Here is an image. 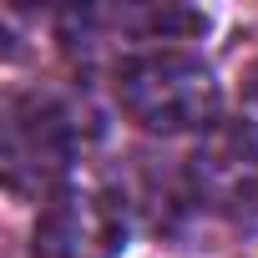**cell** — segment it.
Returning <instances> with one entry per match:
<instances>
[{"label": "cell", "mask_w": 258, "mask_h": 258, "mask_svg": "<svg viewBox=\"0 0 258 258\" xmlns=\"http://www.w3.org/2000/svg\"><path fill=\"white\" fill-rule=\"evenodd\" d=\"M86 137L91 126L76 101L56 91H16L6 101V121H0V167H6L11 198L51 192L71 172Z\"/></svg>", "instance_id": "6da1fadb"}, {"label": "cell", "mask_w": 258, "mask_h": 258, "mask_svg": "<svg viewBox=\"0 0 258 258\" xmlns=\"http://www.w3.org/2000/svg\"><path fill=\"white\" fill-rule=\"evenodd\" d=\"M116 101L137 126L162 132V137L213 132L223 111L218 76L187 51H152V56L116 66Z\"/></svg>", "instance_id": "7a4b0ae2"}, {"label": "cell", "mask_w": 258, "mask_h": 258, "mask_svg": "<svg viewBox=\"0 0 258 258\" xmlns=\"http://www.w3.org/2000/svg\"><path fill=\"white\" fill-rule=\"evenodd\" d=\"M198 31H208V16L182 11V6H71L61 11V46L76 61L121 56L126 66L137 56L167 51V41H182Z\"/></svg>", "instance_id": "3957f363"}, {"label": "cell", "mask_w": 258, "mask_h": 258, "mask_svg": "<svg viewBox=\"0 0 258 258\" xmlns=\"http://www.w3.org/2000/svg\"><path fill=\"white\" fill-rule=\"evenodd\" d=\"M187 208L218 213V218H253L258 213V132L243 121H218L192 147L182 167Z\"/></svg>", "instance_id": "277c9868"}, {"label": "cell", "mask_w": 258, "mask_h": 258, "mask_svg": "<svg viewBox=\"0 0 258 258\" xmlns=\"http://www.w3.org/2000/svg\"><path fill=\"white\" fill-rule=\"evenodd\" d=\"M121 248H126V208L106 187L56 192L31 233V258H121Z\"/></svg>", "instance_id": "5b68a950"}]
</instances>
